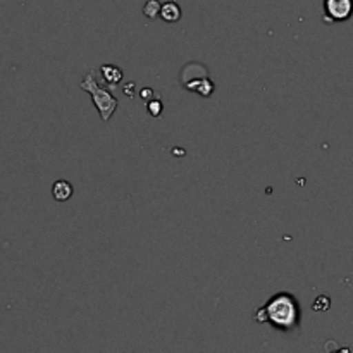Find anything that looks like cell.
Instances as JSON below:
<instances>
[{"instance_id": "obj_1", "label": "cell", "mask_w": 353, "mask_h": 353, "mask_svg": "<svg viewBox=\"0 0 353 353\" xmlns=\"http://www.w3.org/2000/svg\"><path fill=\"white\" fill-rule=\"evenodd\" d=\"M264 309L268 312V323L278 330L293 331L299 327L302 312L292 293H278L265 303Z\"/></svg>"}, {"instance_id": "obj_2", "label": "cell", "mask_w": 353, "mask_h": 353, "mask_svg": "<svg viewBox=\"0 0 353 353\" xmlns=\"http://www.w3.org/2000/svg\"><path fill=\"white\" fill-rule=\"evenodd\" d=\"M81 90L90 93V97H92L93 100V105L97 107V110H99L100 114V119H102L103 123H107V121L112 117V114L116 112L119 102H117V99L109 92V90L102 88V86L99 85V81H97L95 78V71H90L88 74L85 76V79L81 81Z\"/></svg>"}, {"instance_id": "obj_3", "label": "cell", "mask_w": 353, "mask_h": 353, "mask_svg": "<svg viewBox=\"0 0 353 353\" xmlns=\"http://www.w3.org/2000/svg\"><path fill=\"white\" fill-rule=\"evenodd\" d=\"M353 14V0H324V17L326 23H341L350 19Z\"/></svg>"}, {"instance_id": "obj_4", "label": "cell", "mask_w": 353, "mask_h": 353, "mask_svg": "<svg viewBox=\"0 0 353 353\" xmlns=\"http://www.w3.org/2000/svg\"><path fill=\"white\" fill-rule=\"evenodd\" d=\"M185 88L192 90V92H195V93H199V95L209 99V97L214 93V90H216V86H214L212 79H210L209 76H205V78H200V79H195V81L186 83Z\"/></svg>"}, {"instance_id": "obj_5", "label": "cell", "mask_w": 353, "mask_h": 353, "mask_svg": "<svg viewBox=\"0 0 353 353\" xmlns=\"http://www.w3.org/2000/svg\"><path fill=\"white\" fill-rule=\"evenodd\" d=\"M72 193H74V188H72L71 183L65 181V179H59V181H55L54 185H52V196H54L57 202H68L72 196Z\"/></svg>"}, {"instance_id": "obj_6", "label": "cell", "mask_w": 353, "mask_h": 353, "mask_svg": "<svg viewBox=\"0 0 353 353\" xmlns=\"http://www.w3.org/2000/svg\"><path fill=\"white\" fill-rule=\"evenodd\" d=\"M161 17L165 23H178L181 19V7H179V3L174 2V0L165 2L161 9Z\"/></svg>"}, {"instance_id": "obj_7", "label": "cell", "mask_w": 353, "mask_h": 353, "mask_svg": "<svg viewBox=\"0 0 353 353\" xmlns=\"http://www.w3.org/2000/svg\"><path fill=\"white\" fill-rule=\"evenodd\" d=\"M100 72H102L103 79L109 83L110 88H114L116 85H119L121 79H123V71H121L117 65L105 64V65H102V68H100Z\"/></svg>"}, {"instance_id": "obj_8", "label": "cell", "mask_w": 353, "mask_h": 353, "mask_svg": "<svg viewBox=\"0 0 353 353\" xmlns=\"http://www.w3.org/2000/svg\"><path fill=\"white\" fill-rule=\"evenodd\" d=\"M162 3L159 0H147V3L143 6V14L150 19H155L157 16H161Z\"/></svg>"}, {"instance_id": "obj_9", "label": "cell", "mask_w": 353, "mask_h": 353, "mask_svg": "<svg viewBox=\"0 0 353 353\" xmlns=\"http://www.w3.org/2000/svg\"><path fill=\"white\" fill-rule=\"evenodd\" d=\"M162 109H164V105H162L161 100H148L147 102V112L150 114L152 117L161 116Z\"/></svg>"}, {"instance_id": "obj_10", "label": "cell", "mask_w": 353, "mask_h": 353, "mask_svg": "<svg viewBox=\"0 0 353 353\" xmlns=\"http://www.w3.org/2000/svg\"><path fill=\"white\" fill-rule=\"evenodd\" d=\"M330 305H331V302H330V299H327V296H319V299L316 300V302L312 303V309L314 310H317V312H324V310H327L330 309Z\"/></svg>"}, {"instance_id": "obj_11", "label": "cell", "mask_w": 353, "mask_h": 353, "mask_svg": "<svg viewBox=\"0 0 353 353\" xmlns=\"http://www.w3.org/2000/svg\"><path fill=\"white\" fill-rule=\"evenodd\" d=\"M254 319L257 321V323H268V312H265L264 307H262V309H259V310H255Z\"/></svg>"}, {"instance_id": "obj_12", "label": "cell", "mask_w": 353, "mask_h": 353, "mask_svg": "<svg viewBox=\"0 0 353 353\" xmlns=\"http://www.w3.org/2000/svg\"><path fill=\"white\" fill-rule=\"evenodd\" d=\"M148 95H154V90H152V88H143V90H141V93H140V97H141V99H143V100H147V102H148Z\"/></svg>"}]
</instances>
